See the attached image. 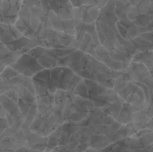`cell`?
<instances>
[{"label": "cell", "mask_w": 153, "mask_h": 152, "mask_svg": "<svg viewBox=\"0 0 153 152\" xmlns=\"http://www.w3.org/2000/svg\"><path fill=\"white\" fill-rule=\"evenodd\" d=\"M72 5L74 7H79L82 4V0H70Z\"/></svg>", "instance_id": "obj_1"}]
</instances>
